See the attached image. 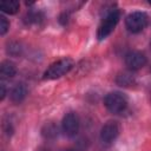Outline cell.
I'll use <instances>...</instances> for the list:
<instances>
[{
	"instance_id": "obj_5",
	"label": "cell",
	"mask_w": 151,
	"mask_h": 151,
	"mask_svg": "<svg viewBox=\"0 0 151 151\" xmlns=\"http://www.w3.org/2000/svg\"><path fill=\"white\" fill-rule=\"evenodd\" d=\"M61 127H63V132L66 136H68V137L76 136L79 131V127H80V120H79L78 114L76 112L66 113L65 117L63 118Z\"/></svg>"
},
{
	"instance_id": "obj_7",
	"label": "cell",
	"mask_w": 151,
	"mask_h": 151,
	"mask_svg": "<svg viewBox=\"0 0 151 151\" xmlns=\"http://www.w3.org/2000/svg\"><path fill=\"white\" fill-rule=\"evenodd\" d=\"M119 134V125L117 122H107L100 130V139L104 143H112Z\"/></svg>"
},
{
	"instance_id": "obj_15",
	"label": "cell",
	"mask_w": 151,
	"mask_h": 151,
	"mask_svg": "<svg viewBox=\"0 0 151 151\" xmlns=\"http://www.w3.org/2000/svg\"><path fill=\"white\" fill-rule=\"evenodd\" d=\"M64 151H74V150H72V149H66V150H64Z\"/></svg>"
},
{
	"instance_id": "obj_9",
	"label": "cell",
	"mask_w": 151,
	"mask_h": 151,
	"mask_svg": "<svg viewBox=\"0 0 151 151\" xmlns=\"http://www.w3.org/2000/svg\"><path fill=\"white\" fill-rule=\"evenodd\" d=\"M17 73V68H15V65L9 61V60H6V61H2L1 65H0V76L2 79H9V78H13Z\"/></svg>"
},
{
	"instance_id": "obj_2",
	"label": "cell",
	"mask_w": 151,
	"mask_h": 151,
	"mask_svg": "<svg viewBox=\"0 0 151 151\" xmlns=\"http://www.w3.org/2000/svg\"><path fill=\"white\" fill-rule=\"evenodd\" d=\"M73 67V60L71 58H64L53 63L44 73V79H57L66 74Z\"/></svg>"
},
{
	"instance_id": "obj_1",
	"label": "cell",
	"mask_w": 151,
	"mask_h": 151,
	"mask_svg": "<svg viewBox=\"0 0 151 151\" xmlns=\"http://www.w3.org/2000/svg\"><path fill=\"white\" fill-rule=\"evenodd\" d=\"M119 18H120V13L118 9H112L110 11L105 17L104 19L101 20L99 27H98V32H97V38L99 40H103L105 38H107L112 31L114 29V27L117 26L118 21H119Z\"/></svg>"
},
{
	"instance_id": "obj_6",
	"label": "cell",
	"mask_w": 151,
	"mask_h": 151,
	"mask_svg": "<svg viewBox=\"0 0 151 151\" xmlns=\"http://www.w3.org/2000/svg\"><path fill=\"white\" fill-rule=\"evenodd\" d=\"M146 57L138 51H131L125 55V65L129 70L136 71L146 65Z\"/></svg>"
},
{
	"instance_id": "obj_12",
	"label": "cell",
	"mask_w": 151,
	"mask_h": 151,
	"mask_svg": "<svg viewBox=\"0 0 151 151\" xmlns=\"http://www.w3.org/2000/svg\"><path fill=\"white\" fill-rule=\"evenodd\" d=\"M134 81L133 79V76H131L130 73L127 72H123L120 73L118 77H117V83L120 85V86H130L132 85Z\"/></svg>"
},
{
	"instance_id": "obj_10",
	"label": "cell",
	"mask_w": 151,
	"mask_h": 151,
	"mask_svg": "<svg viewBox=\"0 0 151 151\" xmlns=\"http://www.w3.org/2000/svg\"><path fill=\"white\" fill-rule=\"evenodd\" d=\"M19 2L15 0H7V1H2L0 4V9L7 14H15L19 11Z\"/></svg>"
},
{
	"instance_id": "obj_4",
	"label": "cell",
	"mask_w": 151,
	"mask_h": 151,
	"mask_svg": "<svg viewBox=\"0 0 151 151\" xmlns=\"http://www.w3.org/2000/svg\"><path fill=\"white\" fill-rule=\"evenodd\" d=\"M146 25H147V17L143 12H133L129 14L125 19V26L132 33L142 32Z\"/></svg>"
},
{
	"instance_id": "obj_14",
	"label": "cell",
	"mask_w": 151,
	"mask_h": 151,
	"mask_svg": "<svg viewBox=\"0 0 151 151\" xmlns=\"http://www.w3.org/2000/svg\"><path fill=\"white\" fill-rule=\"evenodd\" d=\"M0 87H1V96H0V99L4 100V98H5V96H6V88H5V85H4V84H1Z\"/></svg>"
},
{
	"instance_id": "obj_13",
	"label": "cell",
	"mask_w": 151,
	"mask_h": 151,
	"mask_svg": "<svg viewBox=\"0 0 151 151\" xmlns=\"http://www.w3.org/2000/svg\"><path fill=\"white\" fill-rule=\"evenodd\" d=\"M9 28V22L5 17H0V34L4 35Z\"/></svg>"
},
{
	"instance_id": "obj_16",
	"label": "cell",
	"mask_w": 151,
	"mask_h": 151,
	"mask_svg": "<svg viewBox=\"0 0 151 151\" xmlns=\"http://www.w3.org/2000/svg\"><path fill=\"white\" fill-rule=\"evenodd\" d=\"M149 4H150V5H151V1H149Z\"/></svg>"
},
{
	"instance_id": "obj_11",
	"label": "cell",
	"mask_w": 151,
	"mask_h": 151,
	"mask_svg": "<svg viewBox=\"0 0 151 151\" xmlns=\"http://www.w3.org/2000/svg\"><path fill=\"white\" fill-rule=\"evenodd\" d=\"M41 132H42V136L45 138H50V139L54 138V137L58 136V126L53 122H48L44 125Z\"/></svg>"
},
{
	"instance_id": "obj_3",
	"label": "cell",
	"mask_w": 151,
	"mask_h": 151,
	"mask_svg": "<svg viewBox=\"0 0 151 151\" xmlns=\"http://www.w3.org/2000/svg\"><path fill=\"white\" fill-rule=\"evenodd\" d=\"M104 105L112 113H120L127 106V98L120 92H111L104 99Z\"/></svg>"
},
{
	"instance_id": "obj_8",
	"label": "cell",
	"mask_w": 151,
	"mask_h": 151,
	"mask_svg": "<svg viewBox=\"0 0 151 151\" xmlns=\"http://www.w3.org/2000/svg\"><path fill=\"white\" fill-rule=\"evenodd\" d=\"M27 94V87L24 84H17L11 91V100L15 104L21 103Z\"/></svg>"
}]
</instances>
